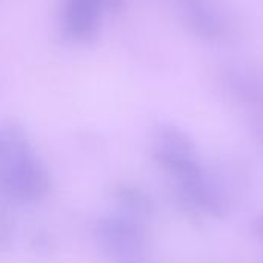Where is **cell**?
Listing matches in <instances>:
<instances>
[{"mask_svg":"<svg viewBox=\"0 0 263 263\" xmlns=\"http://www.w3.org/2000/svg\"><path fill=\"white\" fill-rule=\"evenodd\" d=\"M3 153L0 156V196L15 203H37L52 186L51 173L35 153L25 126L15 120L0 125Z\"/></svg>","mask_w":263,"mask_h":263,"instance_id":"6da1fadb","label":"cell"},{"mask_svg":"<svg viewBox=\"0 0 263 263\" xmlns=\"http://www.w3.org/2000/svg\"><path fill=\"white\" fill-rule=\"evenodd\" d=\"M176 205L190 216L220 219L230 213V197L222 182L205 166L202 171L171 180Z\"/></svg>","mask_w":263,"mask_h":263,"instance_id":"7a4b0ae2","label":"cell"},{"mask_svg":"<svg viewBox=\"0 0 263 263\" xmlns=\"http://www.w3.org/2000/svg\"><path fill=\"white\" fill-rule=\"evenodd\" d=\"M151 156L170 182L193 176L205 168L191 136L173 123H159L154 128Z\"/></svg>","mask_w":263,"mask_h":263,"instance_id":"3957f363","label":"cell"},{"mask_svg":"<svg viewBox=\"0 0 263 263\" xmlns=\"http://www.w3.org/2000/svg\"><path fill=\"white\" fill-rule=\"evenodd\" d=\"M92 233L96 243L106 256L123 262L139 259L149 245L146 223L117 211L99 217Z\"/></svg>","mask_w":263,"mask_h":263,"instance_id":"277c9868","label":"cell"},{"mask_svg":"<svg viewBox=\"0 0 263 263\" xmlns=\"http://www.w3.org/2000/svg\"><path fill=\"white\" fill-rule=\"evenodd\" d=\"M105 14L102 0H62L60 32L71 43H89L97 37Z\"/></svg>","mask_w":263,"mask_h":263,"instance_id":"5b68a950","label":"cell"},{"mask_svg":"<svg viewBox=\"0 0 263 263\" xmlns=\"http://www.w3.org/2000/svg\"><path fill=\"white\" fill-rule=\"evenodd\" d=\"M111 200L114 211L148 223L157 213V203L151 193L133 182L117 183L111 190Z\"/></svg>","mask_w":263,"mask_h":263,"instance_id":"8992f818","label":"cell"},{"mask_svg":"<svg viewBox=\"0 0 263 263\" xmlns=\"http://www.w3.org/2000/svg\"><path fill=\"white\" fill-rule=\"evenodd\" d=\"M227 79L228 88L240 102L263 112V74L251 68L237 66L228 71Z\"/></svg>","mask_w":263,"mask_h":263,"instance_id":"52a82bcc","label":"cell"},{"mask_svg":"<svg viewBox=\"0 0 263 263\" xmlns=\"http://www.w3.org/2000/svg\"><path fill=\"white\" fill-rule=\"evenodd\" d=\"M15 237V223L9 214L0 211V253L9 250Z\"/></svg>","mask_w":263,"mask_h":263,"instance_id":"ba28073f","label":"cell"},{"mask_svg":"<svg viewBox=\"0 0 263 263\" xmlns=\"http://www.w3.org/2000/svg\"><path fill=\"white\" fill-rule=\"evenodd\" d=\"M52 239L45 230H34L29 236V245L32 251H49L51 250Z\"/></svg>","mask_w":263,"mask_h":263,"instance_id":"9c48e42d","label":"cell"},{"mask_svg":"<svg viewBox=\"0 0 263 263\" xmlns=\"http://www.w3.org/2000/svg\"><path fill=\"white\" fill-rule=\"evenodd\" d=\"M250 128H251V136H253L254 143L257 145L259 151L263 154V112H256L253 116Z\"/></svg>","mask_w":263,"mask_h":263,"instance_id":"30bf717a","label":"cell"},{"mask_svg":"<svg viewBox=\"0 0 263 263\" xmlns=\"http://www.w3.org/2000/svg\"><path fill=\"white\" fill-rule=\"evenodd\" d=\"M251 231L254 234V237L263 243V211H260L253 220H251Z\"/></svg>","mask_w":263,"mask_h":263,"instance_id":"8fae6325","label":"cell"},{"mask_svg":"<svg viewBox=\"0 0 263 263\" xmlns=\"http://www.w3.org/2000/svg\"><path fill=\"white\" fill-rule=\"evenodd\" d=\"M102 3L105 6L106 14L108 12L116 14V12H120L125 8V0H102Z\"/></svg>","mask_w":263,"mask_h":263,"instance_id":"7c38bea8","label":"cell"},{"mask_svg":"<svg viewBox=\"0 0 263 263\" xmlns=\"http://www.w3.org/2000/svg\"><path fill=\"white\" fill-rule=\"evenodd\" d=\"M3 153V137H2V133H0V156Z\"/></svg>","mask_w":263,"mask_h":263,"instance_id":"4fadbf2b","label":"cell"},{"mask_svg":"<svg viewBox=\"0 0 263 263\" xmlns=\"http://www.w3.org/2000/svg\"><path fill=\"white\" fill-rule=\"evenodd\" d=\"M123 263H146V262H142L140 259H136V260H128V262H123Z\"/></svg>","mask_w":263,"mask_h":263,"instance_id":"5bb4252c","label":"cell"}]
</instances>
